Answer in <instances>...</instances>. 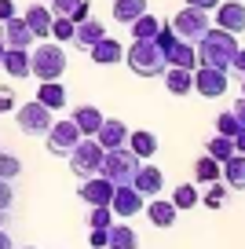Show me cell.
I'll return each mask as SVG.
<instances>
[{
  "instance_id": "6da1fadb",
  "label": "cell",
  "mask_w": 245,
  "mask_h": 249,
  "mask_svg": "<svg viewBox=\"0 0 245 249\" xmlns=\"http://www.w3.org/2000/svg\"><path fill=\"white\" fill-rule=\"evenodd\" d=\"M234 52H238V40L234 33L220 30V26H209L205 37L198 40V66H216V70H230L234 62Z\"/></svg>"
},
{
  "instance_id": "7a4b0ae2",
  "label": "cell",
  "mask_w": 245,
  "mask_h": 249,
  "mask_svg": "<svg viewBox=\"0 0 245 249\" xmlns=\"http://www.w3.org/2000/svg\"><path fill=\"white\" fill-rule=\"evenodd\" d=\"M62 73H66V48L62 44L44 40V44H37V52H30V77L59 81Z\"/></svg>"
},
{
  "instance_id": "3957f363",
  "label": "cell",
  "mask_w": 245,
  "mask_h": 249,
  "mask_svg": "<svg viewBox=\"0 0 245 249\" xmlns=\"http://www.w3.org/2000/svg\"><path fill=\"white\" fill-rule=\"evenodd\" d=\"M124 59H128L132 73H139V77H161V73L169 70L165 52H161L154 40H132V48L124 52Z\"/></svg>"
},
{
  "instance_id": "277c9868",
  "label": "cell",
  "mask_w": 245,
  "mask_h": 249,
  "mask_svg": "<svg viewBox=\"0 0 245 249\" xmlns=\"http://www.w3.org/2000/svg\"><path fill=\"white\" fill-rule=\"evenodd\" d=\"M154 44L165 52V62H169V66H183V70H194V66H198V48H194L191 40H179L176 33H172V26H161Z\"/></svg>"
},
{
  "instance_id": "5b68a950",
  "label": "cell",
  "mask_w": 245,
  "mask_h": 249,
  "mask_svg": "<svg viewBox=\"0 0 245 249\" xmlns=\"http://www.w3.org/2000/svg\"><path fill=\"white\" fill-rule=\"evenodd\" d=\"M139 165H143V161H139L128 147H114V150H106V154H103L99 176H106L114 187H117V183H132V176H136Z\"/></svg>"
},
{
  "instance_id": "8992f818",
  "label": "cell",
  "mask_w": 245,
  "mask_h": 249,
  "mask_svg": "<svg viewBox=\"0 0 245 249\" xmlns=\"http://www.w3.org/2000/svg\"><path fill=\"white\" fill-rule=\"evenodd\" d=\"M172 33H176L179 40H191V44H198L201 37H205V30L212 26V18H209V11H201V8H191L187 4L183 11H176L172 15Z\"/></svg>"
},
{
  "instance_id": "52a82bcc",
  "label": "cell",
  "mask_w": 245,
  "mask_h": 249,
  "mask_svg": "<svg viewBox=\"0 0 245 249\" xmlns=\"http://www.w3.org/2000/svg\"><path fill=\"white\" fill-rule=\"evenodd\" d=\"M103 154H106V150L99 147V140H95V136H85V140L70 150V169H73L81 179H88V176H95V172H99Z\"/></svg>"
},
{
  "instance_id": "ba28073f",
  "label": "cell",
  "mask_w": 245,
  "mask_h": 249,
  "mask_svg": "<svg viewBox=\"0 0 245 249\" xmlns=\"http://www.w3.org/2000/svg\"><path fill=\"white\" fill-rule=\"evenodd\" d=\"M15 121L18 128H22L26 136H48V128H52V110L44 107V103H26V107H15Z\"/></svg>"
},
{
  "instance_id": "9c48e42d",
  "label": "cell",
  "mask_w": 245,
  "mask_h": 249,
  "mask_svg": "<svg viewBox=\"0 0 245 249\" xmlns=\"http://www.w3.org/2000/svg\"><path fill=\"white\" fill-rule=\"evenodd\" d=\"M81 140H85V136H81V128L73 124V117H66V121H52V128H48V150L59 154V158H66Z\"/></svg>"
},
{
  "instance_id": "30bf717a",
  "label": "cell",
  "mask_w": 245,
  "mask_h": 249,
  "mask_svg": "<svg viewBox=\"0 0 245 249\" xmlns=\"http://www.w3.org/2000/svg\"><path fill=\"white\" fill-rule=\"evenodd\" d=\"M143 205H146V198L139 195L132 183H117L114 187V198H110V213H114V216L128 220V216H136V213H143Z\"/></svg>"
},
{
  "instance_id": "8fae6325",
  "label": "cell",
  "mask_w": 245,
  "mask_h": 249,
  "mask_svg": "<svg viewBox=\"0 0 245 249\" xmlns=\"http://www.w3.org/2000/svg\"><path fill=\"white\" fill-rule=\"evenodd\" d=\"M194 88L205 99H220L227 92V70H216V66H194Z\"/></svg>"
},
{
  "instance_id": "7c38bea8",
  "label": "cell",
  "mask_w": 245,
  "mask_h": 249,
  "mask_svg": "<svg viewBox=\"0 0 245 249\" xmlns=\"http://www.w3.org/2000/svg\"><path fill=\"white\" fill-rule=\"evenodd\" d=\"M216 26L227 33H242L245 30V4L242 0H220L216 4Z\"/></svg>"
},
{
  "instance_id": "4fadbf2b",
  "label": "cell",
  "mask_w": 245,
  "mask_h": 249,
  "mask_svg": "<svg viewBox=\"0 0 245 249\" xmlns=\"http://www.w3.org/2000/svg\"><path fill=\"white\" fill-rule=\"evenodd\" d=\"M132 187H136L143 198H158L161 187H165V176H161L158 165H139L136 176H132Z\"/></svg>"
},
{
  "instance_id": "5bb4252c",
  "label": "cell",
  "mask_w": 245,
  "mask_h": 249,
  "mask_svg": "<svg viewBox=\"0 0 245 249\" xmlns=\"http://www.w3.org/2000/svg\"><path fill=\"white\" fill-rule=\"evenodd\" d=\"M81 198H85L88 205H110V198H114V183L95 172V176H88L85 183H81Z\"/></svg>"
},
{
  "instance_id": "9a60e30c",
  "label": "cell",
  "mask_w": 245,
  "mask_h": 249,
  "mask_svg": "<svg viewBox=\"0 0 245 249\" xmlns=\"http://www.w3.org/2000/svg\"><path fill=\"white\" fill-rule=\"evenodd\" d=\"M95 140H99L103 150L124 147V143H128V128H124V121H117V117H103V124H99V132H95Z\"/></svg>"
},
{
  "instance_id": "2e32d148",
  "label": "cell",
  "mask_w": 245,
  "mask_h": 249,
  "mask_svg": "<svg viewBox=\"0 0 245 249\" xmlns=\"http://www.w3.org/2000/svg\"><path fill=\"white\" fill-rule=\"evenodd\" d=\"M0 37H4V44L8 48H33V33L30 26H26V18H8V22H0Z\"/></svg>"
},
{
  "instance_id": "e0dca14e",
  "label": "cell",
  "mask_w": 245,
  "mask_h": 249,
  "mask_svg": "<svg viewBox=\"0 0 245 249\" xmlns=\"http://www.w3.org/2000/svg\"><path fill=\"white\" fill-rule=\"evenodd\" d=\"M26 26H30V33H33V37H37V40H48V37H52V8H44V4H30V8H26Z\"/></svg>"
},
{
  "instance_id": "ac0fdd59",
  "label": "cell",
  "mask_w": 245,
  "mask_h": 249,
  "mask_svg": "<svg viewBox=\"0 0 245 249\" xmlns=\"http://www.w3.org/2000/svg\"><path fill=\"white\" fill-rule=\"evenodd\" d=\"M0 70H8V77H30V48H4Z\"/></svg>"
},
{
  "instance_id": "d6986e66",
  "label": "cell",
  "mask_w": 245,
  "mask_h": 249,
  "mask_svg": "<svg viewBox=\"0 0 245 249\" xmlns=\"http://www.w3.org/2000/svg\"><path fill=\"white\" fill-rule=\"evenodd\" d=\"M88 55H92V62H99V66H114V62L124 59V44H117L114 37H103V40H95V44L88 48Z\"/></svg>"
},
{
  "instance_id": "ffe728a7",
  "label": "cell",
  "mask_w": 245,
  "mask_h": 249,
  "mask_svg": "<svg viewBox=\"0 0 245 249\" xmlns=\"http://www.w3.org/2000/svg\"><path fill=\"white\" fill-rule=\"evenodd\" d=\"M143 213H146V220H150L154 227H172L179 209L172 202H165V198H150V205H143Z\"/></svg>"
},
{
  "instance_id": "44dd1931",
  "label": "cell",
  "mask_w": 245,
  "mask_h": 249,
  "mask_svg": "<svg viewBox=\"0 0 245 249\" xmlns=\"http://www.w3.org/2000/svg\"><path fill=\"white\" fill-rule=\"evenodd\" d=\"M103 37H106V26H103L99 18H92V15H88L85 22H73V44L92 48L95 40H103Z\"/></svg>"
},
{
  "instance_id": "7402d4cb",
  "label": "cell",
  "mask_w": 245,
  "mask_h": 249,
  "mask_svg": "<svg viewBox=\"0 0 245 249\" xmlns=\"http://www.w3.org/2000/svg\"><path fill=\"white\" fill-rule=\"evenodd\" d=\"M165 77V88H169L172 95H187L194 92V70H183V66H169V70L161 73Z\"/></svg>"
},
{
  "instance_id": "603a6c76",
  "label": "cell",
  "mask_w": 245,
  "mask_h": 249,
  "mask_svg": "<svg viewBox=\"0 0 245 249\" xmlns=\"http://www.w3.org/2000/svg\"><path fill=\"white\" fill-rule=\"evenodd\" d=\"M220 179H227V187H234V191H245V154H230L227 161H223V172Z\"/></svg>"
},
{
  "instance_id": "cb8c5ba5",
  "label": "cell",
  "mask_w": 245,
  "mask_h": 249,
  "mask_svg": "<svg viewBox=\"0 0 245 249\" xmlns=\"http://www.w3.org/2000/svg\"><path fill=\"white\" fill-rule=\"evenodd\" d=\"M70 117H73V124L81 128V136H95L99 124H103V110L99 107H77Z\"/></svg>"
},
{
  "instance_id": "d4e9b609",
  "label": "cell",
  "mask_w": 245,
  "mask_h": 249,
  "mask_svg": "<svg viewBox=\"0 0 245 249\" xmlns=\"http://www.w3.org/2000/svg\"><path fill=\"white\" fill-rule=\"evenodd\" d=\"M106 249H139V234L128 224H110L106 231Z\"/></svg>"
},
{
  "instance_id": "484cf974",
  "label": "cell",
  "mask_w": 245,
  "mask_h": 249,
  "mask_svg": "<svg viewBox=\"0 0 245 249\" xmlns=\"http://www.w3.org/2000/svg\"><path fill=\"white\" fill-rule=\"evenodd\" d=\"M128 150L143 161V158H154L158 154V136L146 132V128H139V132H128Z\"/></svg>"
},
{
  "instance_id": "4316f807",
  "label": "cell",
  "mask_w": 245,
  "mask_h": 249,
  "mask_svg": "<svg viewBox=\"0 0 245 249\" xmlns=\"http://www.w3.org/2000/svg\"><path fill=\"white\" fill-rule=\"evenodd\" d=\"M37 103H44L48 110L66 107V88H62L59 81H40V88H37Z\"/></svg>"
},
{
  "instance_id": "83f0119b",
  "label": "cell",
  "mask_w": 245,
  "mask_h": 249,
  "mask_svg": "<svg viewBox=\"0 0 245 249\" xmlns=\"http://www.w3.org/2000/svg\"><path fill=\"white\" fill-rule=\"evenodd\" d=\"M128 30H132V40H154V37H158V30H161V22L150 15V11H143L136 22H128Z\"/></svg>"
},
{
  "instance_id": "f1b7e54d",
  "label": "cell",
  "mask_w": 245,
  "mask_h": 249,
  "mask_svg": "<svg viewBox=\"0 0 245 249\" xmlns=\"http://www.w3.org/2000/svg\"><path fill=\"white\" fill-rule=\"evenodd\" d=\"M143 11H146V0H114V18H117L121 26L136 22Z\"/></svg>"
},
{
  "instance_id": "f546056e",
  "label": "cell",
  "mask_w": 245,
  "mask_h": 249,
  "mask_svg": "<svg viewBox=\"0 0 245 249\" xmlns=\"http://www.w3.org/2000/svg\"><path fill=\"white\" fill-rule=\"evenodd\" d=\"M220 172H223V165L216 161V158H209V154L194 161V179H198V183H216Z\"/></svg>"
},
{
  "instance_id": "4dcf8cb0",
  "label": "cell",
  "mask_w": 245,
  "mask_h": 249,
  "mask_svg": "<svg viewBox=\"0 0 245 249\" xmlns=\"http://www.w3.org/2000/svg\"><path fill=\"white\" fill-rule=\"evenodd\" d=\"M205 154H209V158H216V161L223 165L230 154H234V140H230V136H220V132H216L212 140L205 143Z\"/></svg>"
},
{
  "instance_id": "1f68e13d",
  "label": "cell",
  "mask_w": 245,
  "mask_h": 249,
  "mask_svg": "<svg viewBox=\"0 0 245 249\" xmlns=\"http://www.w3.org/2000/svg\"><path fill=\"white\" fill-rule=\"evenodd\" d=\"M198 202H201V195H198L194 183H179L176 191H172V205H176V209H194Z\"/></svg>"
},
{
  "instance_id": "d6a6232c",
  "label": "cell",
  "mask_w": 245,
  "mask_h": 249,
  "mask_svg": "<svg viewBox=\"0 0 245 249\" xmlns=\"http://www.w3.org/2000/svg\"><path fill=\"white\" fill-rule=\"evenodd\" d=\"M216 132H220V136H230V140H234V136L242 132V124H238V117L230 114V110H223V114L216 117Z\"/></svg>"
},
{
  "instance_id": "836d02e7",
  "label": "cell",
  "mask_w": 245,
  "mask_h": 249,
  "mask_svg": "<svg viewBox=\"0 0 245 249\" xmlns=\"http://www.w3.org/2000/svg\"><path fill=\"white\" fill-rule=\"evenodd\" d=\"M52 37L55 44H70L73 40V22L70 18H52Z\"/></svg>"
},
{
  "instance_id": "e575fe53",
  "label": "cell",
  "mask_w": 245,
  "mask_h": 249,
  "mask_svg": "<svg viewBox=\"0 0 245 249\" xmlns=\"http://www.w3.org/2000/svg\"><path fill=\"white\" fill-rule=\"evenodd\" d=\"M18 172H22V161H18L15 154H4V150H0V179H15Z\"/></svg>"
},
{
  "instance_id": "d590c367",
  "label": "cell",
  "mask_w": 245,
  "mask_h": 249,
  "mask_svg": "<svg viewBox=\"0 0 245 249\" xmlns=\"http://www.w3.org/2000/svg\"><path fill=\"white\" fill-rule=\"evenodd\" d=\"M110 224H114L110 205H92V213H88V227H110Z\"/></svg>"
},
{
  "instance_id": "8d00e7d4",
  "label": "cell",
  "mask_w": 245,
  "mask_h": 249,
  "mask_svg": "<svg viewBox=\"0 0 245 249\" xmlns=\"http://www.w3.org/2000/svg\"><path fill=\"white\" fill-rule=\"evenodd\" d=\"M223 195H227V187L216 179V183H209V191H205V198H201V202H205L209 209H220V205H223Z\"/></svg>"
},
{
  "instance_id": "74e56055",
  "label": "cell",
  "mask_w": 245,
  "mask_h": 249,
  "mask_svg": "<svg viewBox=\"0 0 245 249\" xmlns=\"http://www.w3.org/2000/svg\"><path fill=\"white\" fill-rule=\"evenodd\" d=\"M77 4H81V0H52L48 8H52V15H55V18H70Z\"/></svg>"
},
{
  "instance_id": "f35d334b",
  "label": "cell",
  "mask_w": 245,
  "mask_h": 249,
  "mask_svg": "<svg viewBox=\"0 0 245 249\" xmlns=\"http://www.w3.org/2000/svg\"><path fill=\"white\" fill-rule=\"evenodd\" d=\"M106 231L110 227H92V231H88V246L92 249H106Z\"/></svg>"
},
{
  "instance_id": "ab89813d",
  "label": "cell",
  "mask_w": 245,
  "mask_h": 249,
  "mask_svg": "<svg viewBox=\"0 0 245 249\" xmlns=\"http://www.w3.org/2000/svg\"><path fill=\"white\" fill-rule=\"evenodd\" d=\"M11 179H0V213H8L11 209Z\"/></svg>"
},
{
  "instance_id": "60d3db41",
  "label": "cell",
  "mask_w": 245,
  "mask_h": 249,
  "mask_svg": "<svg viewBox=\"0 0 245 249\" xmlns=\"http://www.w3.org/2000/svg\"><path fill=\"white\" fill-rule=\"evenodd\" d=\"M15 92H11V88H0V114H8V110H15Z\"/></svg>"
},
{
  "instance_id": "b9f144b4",
  "label": "cell",
  "mask_w": 245,
  "mask_h": 249,
  "mask_svg": "<svg viewBox=\"0 0 245 249\" xmlns=\"http://www.w3.org/2000/svg\"><path fill=\"white\" fill-rule=\"evenodd\" d=\"M88 15H92V4H88V0H81V4L73 8V15H70V22H85Z\"/></svg>"
},
{
  "instance_id": "7bdbcfd3",
  "label": "cell",
  "mask_w": 245,
  "mask_h": 249,
  "mask_svg": "<svg viewBox=\"0 0 245 249\" xmlns=\"http://www.w3.org/2000/svg\"><path fill=\"white\" fill-rule=\"evenodd\" d=\"M230 70H234L238 77H245V48H238V52H234V62H230Z\"/></svg>"
},
{
  "instance_id": "ee69618b",
  "label": "cell",
  "mask_w": 245,
  "mask_h": 249,
  "mask_svg": "<svg viewBox=\"0 0 245 249\" xmlns=\"http://www.w3.org/2000/svg\"><path fill=\"white\" fill-rule=\"evenodd\" d=\"M15 18V0H0V22Z\"/></svg>"
},
{
  "instance_id": "f6af8a7d",
  "label": "cell",
  "mask_w": 245,
  "mask_h": 249,
  "mask_svg": "<svg viewBox=\"0 0 245 249\" xmlns=\"http://www.w3.org/2000/svg\"><path fill=\"white\" fill-rule=\"evenodd\" d=\"M187 4H191V8H201V11H216L220 0H187Z\"/></svg>"
},
{
  "instance_id": "bcb514c9",
  "label": "cell",
  "mask_w": 245,
  "mask_h": 249,
  "mask_svg": "<svg viewBox=\"0 0 245 249\" xmlns=\"http://www.w3.org/2000/svg\"><path fill=\"white\" fill-rule=\"evenodd\" d=\"M230 114H234V117H238V124L245 128V95H242V99L234 103V110H230Z\"/></svg>"
},
{
  "instance_id": "7dc6e473",
  "label": "cell",
  "mask_w": 245,
  "mask_h": 249,
  "mask_svg": "<svg viewBox=\"0 0 245 249\" xmlns=\"http://www.w3.org/2000/svg\"><path fill=\"white\" fill-rule=\"evenodd\" d=\"M0 249H15V242H11V234L0 227Z\"/></svg>"
},
{
  "instance_id": "c3c4849f",
  "label": "cell",
  "mask_w": 245,
  "mask_h": 249,
  "mask_svg": "<svg viewBox=\"0 0 245 249\" xmlns=\"http://www.w3.org/2000/svg\"><path fill=\"white\" fill-rule=\"evenodd\" d=\"M234 150H238V154H245V128L234 136Z\"/></svg>"
},
{
  "instance_id": "681fc988",
  "label": "cell",
  "mask_w": 245,
  "mask_h": 249,
  "mask_svg": "<svg viewBox=\"0 0 245 249\" xmlns=\"http://www.w3.org/2000/svg\"><path fill=\"white\" fill-rule=\"evenodd\" d=\"M4 48H8V44H4V37H0V59H4Z\"/></svg>"
},
{
  "instance_id": "f907efd6",
  "label": "cell",
  "mask_w": 245,
  "mask_h": 249,
  "mask_svg": "<svg viewBox=\"0 0 245 249\" xmlns=\"http://www.w3.org/2000/svg\"><path fill=\"white\" fill-rule=\"evenodd\" d=\"M242 95H245V77H242Z\"/></svg>"
},
{
  "instance_id": "816d5d0a",
  "label": "cell",
  "mask_w": 245,
  "mask_h": 249,
  "mask_svg": "<svg viewBox=\"0 0 245 249\" xmlns=\"http://www.w3.org/2000/svg\"><path fill=\"white\" fill-rule=\"evenodd\" d=\"M0 224H4V213H0Z\"/></svg>"
},
{
  "instance_id": "f5cc1de1",
  "label": "cell",
  "mask_w": 245,
  "mask_h": 249,
  "mask_svg": "<svg viewBox=\"0 0 245 249\" xmlns=\"http://www.w3.org/2000/svg\"><path fill=\"white\" fill-rule=\"evenodd\" d=\"M26 249H37V246H26Z\"/></svg>"
}]
</instances>
